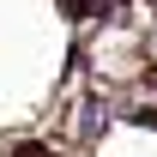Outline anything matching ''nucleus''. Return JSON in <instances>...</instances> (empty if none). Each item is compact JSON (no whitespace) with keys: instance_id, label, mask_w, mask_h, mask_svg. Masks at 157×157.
Returning <instances> with one entry per match:
<instances>
[{"instance_id":"f03ea898","label":"nucleus","mask_w":157,"mask_h":157,"mask_svg":"<svg viewBox=\"0 0 157 157\" xmlns=\"http://www.w3.org/2000/svg\"><path fill=\"white\" fill-rule=\"evenodd\" d=\"M60 12L73 18V12H91V0H60Z\"/></svg>"},{"instance_id":"f257e3e1","label":"nucleus","mask_w":157,"mask_h":157,"mask_svg":"<svg viewBox=\"0 0 157 157\" xmlns=\"http://www.w3.org/2000/svg\"><path fill=\"white\" fill-rule=\"evenodd\" d=\"M97 121H103V109H97V103H85V109H78V133H85V139H91V133H103Z\"/></svg>"},{"instance_id":"7ed1b4c3","label":"nucleus","mask_w":157,"mask_h":157,"mask_svg":"<svg viewBox=\"0 0 157 157\" xmlns=\"http://www.w3.org/2000/svg\"><path fill=\"white\" fill-rule=\"evenodd\" d=\"M12 157H48V151H42V145H18Z\"/></svg>"}]
</instances>
